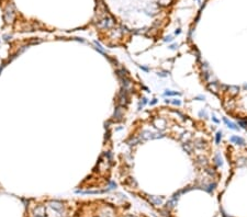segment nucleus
Here are the masks:
<instances>
[{
	"instance_id": "obj_1",
	"label": "nucleus",
	"mask_w": 247,
	"mask_h": 217,
	"mask_svg": "<svg viewBox=\"0 0 247 217\" xmlns=\"http://www.w3.org/2000/svg\"><path fill=\"white\" fill-rule=\"evenodd\" d=\"M130 91L124 88H121L120 91L117 94V99H115V103H117L118 106H121V108H126L128 104L130 103Z\"/></svg>"
},
{
	"instance_id": "obj_2",
	"label": "nucleus",
	"mask_w": 247,
	"mask_h": 217,
	"mask_svg": "<svg viewBox=\"0 0 247 217\" xmlns=\"http://www.w3.org/2000/svg\"><path fill=\"white\" fill-rule=\"evenodd\" d=\"M114 23H115L114 19L109 14V16H104V18L99 20L98 23H97V27H98V29H101V30L111 29V27L114 25Z\"/></svg>"
},
{
	"instance_id": "obj_3",
	"label": "nucleus",
	"mask_w": 247,
	"mask_h": 217,
	"mask_svg": "<svg viewBox=\"0 0 247 217\" xmlns=\"http://www.w3.org/2000/svg\"><path fill=\"white\" fill-rule=\"evenodd\" d=\"M48 205H49L51 208H53L54 211H56L57 213H59V214H62V212L64 211V204H63V202H60V201H57V200L51 201L48 203Z\"/></svg>"
},
{
	"instance_id": "obj_4",
	"label": "nucleus",
	"mask_w": 247,
	"mask_h": 217,
	"mask_svg": "<svg viewBox=\"0 0 247 217\" xmlns=\"http://www.w3.org/2000/svg\"><path fill=\"white\" fill-rule=\"evenodd\" d=\"M14 19V7L13 5H8V8L5 11V22H12Z\"/></svg>"
},
{
	"instance_id": "obj_5",
	"label": "nucleus",
	"mask_w": 247,
	"mask_h": 217,
	"mask_svg": "<svg viewBox=\"0 0 247 217\" xmlns=\"http://www.w3.org/2000/svg\"><path fill=\"white\" fill-rule=\"evenodd\" d=\"M33 215L34 217H44L46 215V208L44 205H38L33 209Z\"/></svg>"
},
{
	"instance_id": "obj_6",
	"label": "nucleus",
	"mask_w": 247,
	"mask_h": 217,
	"mask_svg": "<svg viewBox=\"0 0 247 217\" xmlns=\"http://www.w3.org/2000/svg\"><path fill=\"white\" fill-rule=\"evenodd\" d=\"M123 111H124V108H121V106H118L114 110V114H113V119L115 122H121L123 121Z\"/></svg>"
},
{
	"instance_id": "obj_7",
	"label": "nucleus",
	"mask_w": 247,
	"mask_h": 217,
	"mask_svg": "<svg viewBox=\"0 0 247 217\" xmlns=\"http://www.w3.org/2000/svg\"><path fill=\"white\" fill-rule=\"evenodd\" d=\"M141 143H143V141L141 140V138H140V137H136V136H131L130 138L125 140V144H128L129 146H131V147L136 146V145L141 144Z\"/></svg>"
},
{
	"instance_id": "obj_8",
	"label": "nucleus",
	"mask_w": 247,
	"mask_h": 217,
	"mask_svg": "<svg viewBox=\"0 0 247 217\" xmlns=\"http://www.w3.org/2000/svg\"><path fill=\"white\" fill-rule=\"evenodd\" d=\"M115 75L118 76V78H123V77H130L129 76V71L125 69L124 67H120L115 69Z\"/></svg>"
},
{
	"instance_id": "obj_9",
	"label": "nucleus",
	"mask_w": 247,
	"mask_h": 217,
	"mask_svg": "<svg viewBox=\"0 0 247 217\" xmlns=\"http://www.w3.org/2000/svg\"><path fill=\"white\" fill-rule=\"evenodd\" d=\"M108 191V190H107ZM106 190H98V191H81V190H76L75 193L76 194H101V193H106Z\"/></svg>"
},
{
	"instance_id": "obj_10",
	"label": "nucleus",
	"mask_w": 247,
	"mask_h": 217,
	"mask_svg": "<svg viewBox=\"0 0 247 217\" xmlns=\"http://www.w3.org/2000/svg\"><path fill=\"white\" fill-rule=\"evenodd\" d=\"M154 126L156 128H161V129H164L165 128V126H166V121L165 119H155V122H154Z\"/></svg>"
},
{
	"instance_id": "obj_11",
	"label": "nucleus",
	"mask_w": 247,
	"mask_h": 217,
	"mask_svg": "<svg viewBox=\"0 0 247 217\" xmlns=\"http://www.w3.org/2000/svg\"><path fill=\"white\" fill-rule=\"evenodd\" d=\"M230 141H231V143H235V144H237V145H241V146L245 145V140L242 137H238V136H232L231 138H230Z\"/></svg>"
},
{
	"instance_id": "obj_12",
	"label": "nucleus",
	"mask_w": 247,
	"mask_h": 217,
	"mask_svg": "<svg viewBox=\"0 0 247 217\" xmlns=\"http://www.w3.org/2000/svg\"><path fill=\"white\" fill-rule=\"evenodd\" d=\"M223 122L225 123L226 124V126H227L228 128H231V129H233V130H238V127H237L236 125L234 124V123H232V122H230L226 117H223Z\"/></svg>"
},
{
	"instance_id": "obj_13",
	"label": "nucleus",
	"mask_w": 247,
	"mask_h": 217,
	"mask_svg": "<svg viewBox=\"0 0 247 217\" xmlns=\"http://www.w3.org/2000/svg\"><path fill=\"white\" fill-rule=\"evenodd\" d=\"M148 200H149V202H152L155 205H160V204L163 203V198L157 197V196H149Z\"/></svg>"
},
{
	"instance_id": "obj_14",
	"label": "nucleus",
	"mask_w": 247,
	"mask_h": 217,
	"mask_svg": "<svg viewBox=\"0 0 247 217\" xmlns=\"http://www.w3.org/2000/svg\"><path fill=\"white\" fill-rule=\"evenodd\" d=\"M124 184L128 185V186H130V187H135L136 185H137V183H136V181H135L134 178H128V179L125 180Z\"/></svg>"
},
{
	"instance_id": "obj_15",
	"label": "nucleus",
	"mask_w": 247,
	"mask_h": 217,
	"mask_svg": "<svg viewBox=\"0 0 247 217\" xmlns=\"http://www.w3.org/2000/svg\"><path fill=\"white\" fill-rule=\"evenodd\" d=\"M203 146H204V141L202 140V139L198 138V139H196V140L193 141V147H196V148H198V149L203 148Z\"/></svg>"
},
{
	"instance_id": "obj_16",
	"label": "nucleus",
	"mask_w": 247,
	"mask_h": 217,
	"mask_svg": "<svg viewBox=\"0 0 247 217\" xmlns=\"http://www.w3.org/2000/svg\"><path fill=\"white\" fill-rule=\"evenodd\" d=\"M172 95H181V93L177 91H171V90H166L164 93V97H172Z\"/></svg>"
},
{
	"instance_id": "obj_17",
	"label": "nucleus",
	"mask_w": 247,
	"mask_h": 217,
	"mask_svg": "<svg viewBox=\"0 0 247 217\" xmlns=\"http://www.w3.org/2000/svg\"><path fill=\"white\" fill-rule=\"evenodd\" d=\"M192 147H193L192 144H190V143H185V145H183V149H185L188 154H191V151H192Z\"/></svg>"
},
{
	"instance_id": "obj_18",
	"label": "nucleus",
	"mask_w": 247,
	"mask_h": 217,
	"mask_svg": "<svg viewBox=\"0 0 247 217\" xmlns=\"http://www.w3.org/2000/svg\"><path fill=\"white\" fill-rule=\"evenodd\" d=\"M197 162L201 165H205L206 163H208V161H206V158H204V157H198L197 158Z\"/></svg>"
},
{
	"instance_id": "obj_19",
	"label": "nucleus",
	"mask_w": 247,
	"mask_h": 217,
	"mask_svg": "<svg viewBox=\"0 0 247 217\" xmlns=\"http://www.w3.org/2000/svg\"><path fill=\"white\" fill-rule=\"evenodd\" d=\"M239 88L236 87V86H231V87H228V91L232 93V94H236L237 92H238Z\"/></svg>"
},
{
	"instance_id": "obj_20",
	"label": "nucleus",
	"mask_w": 247,
	"mask_h": 217,
	"mask_svg": "<svg viewBox=\"0 0 247 217\" xmlns=\"http://www.w3.org/2000/svg\"><path fill=\"white\" fill-rule=\"evenodd\" d=\"M237 124H238L241 127L247 129V119H239V121H237Z\"/></svg>"
},
{
	"instance_id": "obj_21",
	"label": "nucleus",
	"mask_w": 247,
	"mask_h": 217,
	"mask_svg": "<svg viewBox=\"0 0 247 217\" xmlns=\"http://www.w3.org/2000/svg\"><path fill=\"white\" fill-rule=\"evenodd\" d=\"M214 161H215V165H217V167H221V165H222V159H221V157L219 155H216L214 157Z\"/></svg>"
},
{
	"instance_id": "obj_22",
	"label": "nucleus",
	"mask_w": 247,
	"mask_h": 217,
	"mask_svg": "<svg viewBox=\"0 0 247 217\" xmlns=\"http://www.w3.org/2000/svg\"><path fill=\"white\" fill-rule=\"evenodd\" d=\"M106 58H107V59H108V60H109V62H112V64H114V65H115V66H119V62H118V60L115 59V58H112V57L108 56V55H107V56H106Z\"/></svg>"
},
{
	"instance_id": "obj_23",
	"label": "nucleus",
	"mask_w": 247,
	"mask_h": 217,
	"mask_svg": "<svg viewBox=\"0 0 247 217\" xmlns=\"http://www.w3.org/2000/svg\"><path fill=\"white\" fill-rule=\"evenodd\" d=\"M221 138H222V132H217L216 135H215V141H216V144H220Z\"/></svg>"
},
{
	"instance_id": "obj_24",
	"label": "nucleus",
	"mask_w": 247,
	"mask_h": 217,
	"mask_svg": "<svg viewBox=\"0 0 247 217\" xmlns=\"http://www.w3.org/2000/svg\"><path fill=\"white\" fill-rule=\"evenodd\" d=\"M109 185H110V190H113L117 187V183L114 181H109Z\"/></svg>"
},
{
	"instance_id": "obj_25",
	"label": "nucleus",
	"mask_w": 247,
	"mask_h": 217,
	"mask_svg": "<svg viewBox=\"0 0 247 217\" xmlns=\"http://www.w3.org/2000/svg\"><path fill=\"white\" fill-rule=\"evenodd\" d=\"M171 103L174 104V105L180 106V105H181V101H180V100H172V101H171Z\"/></svg>"
},
{
	"instance_id": "obj_26",
	"label": "nucleus",
	"mask_w": 247,
	"mask_h": 217,
	"mask_svg": "<svg viewBox=\"0 0 247 217\" xmlns=\"http://www.w3.org/2000/svg\"><path fill=\"white\" fill-rule=\"evenodd\" d=\"M141 103L143 104V105H145V104H147L148 103V101H147V99L145 98V97H143V98H142V101H141Z\"/></svg>"
},
{
	"instance_id": "obj_27",
	"label": "nucleus",
	"mask_w": 247,
	"mask_h": 217,
	"mask_svg": "<svg viewBox=\"0 0 247 217\" xmlns=\"http://www.w3.org/2000/svg\"><path fill=\"white\" fill-rule=\"evenodd\" d=\"M2 37H3V40H5V42H8L9 40H10V38H11V35H8V34H5V35H3Z\"/></svg>"
},
{
	"instance_id": "obj_28",
	"label": "nucleus",
	"mask_w": 247,
	"mask_h": 217,
	"mask_svg": "<svg viewBox=\"0 0 247 217\" xmlns=\"http://www.w3.org/2000/svg\"><path fill=\"white\" fill-rule=\"evenodd\" d=\"M140 68H141L142 70H144L145 72H148V71H149V69H148V68H147V67H145V66H142V65H140Z\"/></svg>"
},
{
	"instance_id": "obj_29",
	"label": "nucleus",
	"mask_w": 247,
	"mask_h": 217,
	"mask_svg": "<svg viewBox=\"0 0 247 217\" xmlns=\"http://www.w3.org/2000/svg\"><path fill=\"white\" fill-rule=\"evenodd\" d=\"M157 75H158L159 77H161V78H165V77L168 76V75H167L166 72H157Z\"/></svg>"
},
{
	"instance_id": "obj_30",
	"label": "nucleus",
	"mask_w": 247,
	"mask_h": 217,
	"mask_svg": "<svg viewBox=\"0 0 247 217\" xmlns=\"http://www.w3.org/2000/svg\"><path fill=\"white\" fill-rule=\"evenodd\" d=\"M111 121H108V122H106V126H104V127H106V129H109V128H110V125H111Z\"/></svg>"
},
{
	"instance_id": "obj_31",
	"label": "nucleus",
	"mask_w": 247,
	"mask_h": 217,
	"mask_svg": "<svg viewBox=\"0 0 247 217\" xmlns=\"http://www.w3.org/2000/svg\"><path fill=\"white\" fill-rule=\"evenodd\" d=\"M172 40H174V38L171 37V36H167V37L164 38V41H165V42H171Z\"/></svg>"
},
{
	"instance_id": "obj_32",
	"label": "nucleus",
	"mask_w": 247,
	"mask_h": 217,
	"mask_svg": "<svg viewBox=\"0 0 247 217\" xmlns=\"http://www.w3.org/2000/svg\"><path fill=\"white\" fill-rule=\"evenodd\" d=\"M75 41H78V42H81V43H85V40L84 38H81V37H75Z\"/></svg>"
},
{
	"instance_id": "obj_33",
	"label": "nucleus",
	"mask_w": 247,
	"mask_h": 217,
	"mask_svg": "<svg viewBox=\"0 0 247 217\" xmlns=\"http://www.w3.org/2000/svg\"><path fill=\"white\" fill-rule=\"evenodd\" d=\"M177 47H178V45H177V44H172V45H170V46H169V48H170V49H176Z\"/></svg>"
},
{
	"instance_id": "obj_34",
	"label": "nucleus",
	"mask_w": 247,
	"mask_h": 217,
	"mask_svg": "<svg viewBox=\"0 0 247 217\" xmlns=\"http://www.w3.org/2000/svg\"><path fill=\"white\" fill-rule=\"evenodd\" d=\"M156 103H157V100H156V99H153L152 102H149V104H150V105H155Z\"/></svg>"
},
{
	"instance_id": "obj_35",
	"label": "nucleus",
	"mask_w": 247,
	"mask_h": 217,
	"mask_svg": "<svg viewBox=\"0 0 247 217\" xmlns=\"http://www.w3.org/2000/svg\"><path fill=\"white\" fill-rule=\"evenodd\" d=\"M212 119H213V121H214V122H215V123H219V119H215V117H214V116L212 117Z\"/></svg>"
},
{
	"instance_id": "obj_36",
	"label": "nucleus",
	"mask_w": 247,
	"mask_h": 217,
	"mask_svg": "<svg viewBox=\"0 0 247 217\" xmlns=\"http://www.w3.org/2000/svg\"><path fill=\"white\" fill-rule=\"evenodd\" d=\"M179 33H180V30H179V29H178V30H176V32H175V34H176V35H178Z\"/></svg>"
},
{
	"instance_id": "obj_37",
	"label": "nucleus",
	"mask_w": 247,
	"mask_h": 217,
	"mask_svg": "<svg viewBox=\"0 0 247 217\" xmlns=\"http://www.w3.org/2000/svg\"><path fill=\"white\" fill-rule=\"evenodd\" d=\"M125 217H135V216H132V215H126Z\"/></svg>"
}]
</instances>
